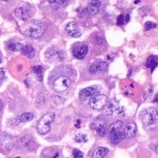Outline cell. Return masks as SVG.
I'll return each instance as SVG.
<instances>
[{
	"mask_svg": "<svg viewBox=\"0 0 158 158\" xmlns=\"http://www.w3.org/2000/svg\"><path fill=\"white\" fill-rule=\"evenodd\" d=\"M54 113L49 112L45 114L37 123V131L41 135H46L51 131V123L54 120Z\"/></svg>",
	"mask_w": 158,
	"mask_h": 158,
	"instance_id": "6da1fadb",
	"label": "cell"
},
{
	"mask_svg": "<svg viewBox=\"0 0 158 158\" xmlns=\"http://www.w3.org/2000/svg\"><path fill=\"white\" fill-rule=\"evenodd\" d=\"M45 32V25L40 22H32L28 24L24 31L27 37L33 39L40 38Z\"/></svg>",
	"mask_w": 158,
	"mask_h": 158,
	"instance_id": "7a4b0ae2",
	"label": "cell"
},
{
	"mask_svg": "<svg viewBox=\"0 0 158 158\" xmlns=\"http://www.w3.org/2000/svg\"><path fill=\"white\" fill-rule=\"evenodd\" d=\"M89 105L93 110L101 111L108 105V97L104 94H96L89 100Z\"/></svg>",
	"mask_w": 158,
	"mask_h": 158,
	"instance_id": "3957f363",
	"label": "cell"
},
{
	"mask_svg": "<svg viewBox=\"0 0 158 158\" xmlns=\"http://www.w3.org/2000/svg\"><path fill=\"white\" fill-rule=\"evenodd\" d=\"M156 118H157L156 110L153 108H148L146 110H143L141 114L142 122L143 123V125H146V126H150L154 124L156 122Z\"/></svg>",
	"mask_w": 158,
	"mask_h": 158,
	"instance_id": "277c9868",
	"label": "cell"
},
{
	"mask_svg": "<svg viewBox=\"0 0 158 158\" xmlns=\"http://www.w3.org/2000/svg\"><path fill=\"white\" fill-rule=\"evenodd\" d=\"M106 111L107 114L111 116H121L124 114V110L119 105L118 101H116L115 99H113L108 103V105L106 106Z\"/></svg>",
	"mask_w": 158,
	"mask_h": 158,
	"instance_id": "5b68a950",
	"label": "cell"
},
{
	"mask_svg": "<svg viewBox=\"0 0 158 158\" xmlns=\"http://www.w3.org/2000/svg\"><path fill=\"white\" fill-rule=\"evenodd\" d=\"M70 85H71V80L65 76H62L56 80L53 84V89L57 92H62L69 88Z\"/></svg>",
	"mask_w": 158,
	"mask_h": 158,
	"instance_id": "8992f818",
	"label": "cell"
},
{
	"mask_svg": "<svg viewBox=\"0 0 158 158\" xmlns=\"http://www.w3.org/2000/svg\"><path fill=\"white\" fill-rule=\"evenodd\" d=\"M91 129L94 130V131L97 133L99 136H105L106 133L108 132V126H107V123L100 118L95 119L90 125Z\"/></svg>",
	"mask_w": 158,
	"mask_h": 158,
	"instance_id": "52a82bcc",
	"label": "cell"
},
{
	"mask_svg": "<svg viewBox=\"0 0 158 158\" xmlns=\"http://www.w3.org/2000/svg\"><path fill=\"white\" fill-rule=\"evenodd\" d=\"M66 31L71 37L79 38L81 35V28L78 23L71 22L66 25Z\"/></svg>",
	"mask_w": 158,
	"mask_h": 158,
	"instance_id": "ba28073f",
	"label": "cell"
},
{
	"mask_svg": "<svg viewBox=\"0 0 158 158\" xmlns=\"http://www.w3.org/2000/svg\"><path fill=\"white\" fill-rule=\"evenodd\" d=\"M98 91L99 89L97 86H90V87H86V88H84L81 89V90L80 91V99L81 100H86L87 98L89 97H92V96L98 94Z\"/></svg>",
	"mask_w": 158,
	"mask_h": 158,
	"instance_id": "9c48e42d",
	"label": "cell"
},
{
	"mask_svg": "<svg viewBox=\"0 0 158 158\" xmlns=\"http://www.w3.org/2000/svg\"><path fill=\"white\" fill-rule=\"evenodd\" d=\"M14 143H15V142L10 135L3 134L0 137V145H1L3 149L7 150V152H9L14 148Z\"/></svg>",
	"mask_w": 158,
	"mask_h": 158,
	"instance_id": "30bf717a",
	"label": "cell"
},
{
	"mask_svg": "<svg viewBox=\"0 0 158 158\" xmlns=\"http://www.w3.org/2000/svg\"><path fill=\"white\" fill-rule=\"evenodd\" d=\"M87 52H88V47L86 45H81L75 48L73 51V56L77 59H82L87 54Z\"/></svg>",
	"mask_w": 158,
	"mask_h": 158,
	"instance_id": "8fae6325",
	"label": "cell"
},
{
	"mask_svg": "<svg viewBox=\"0 0 158 158\" xmlns=\"http://www.w3.org/2000/svg\"><path fill=\"white\" fill-rule=\"evenodd\" d=\"M15 14L18 18L22 19L23 20L30 19L32 16V13L29 11V9L27 8V7H19V8L16 9Z\"/></svg>",
	"mask_w": 158,
	"mask_h": 158,
	"instance_id": "7c38bea8",
	"label": "cell"
},
{
	"mask_svg": "<svg viewBox=\"0 0 158 158\" xmlns=\"http://www.w3.org/2000/svg\"><path fill=\"white\" fill-rule=\"evenodd\" d=\"M108 69V63L105 61H97L94 64H92L89 68V72L91 74L97 73V72H103Z\"/></svg>",
	"mask_w": 158,
	"mask_h": 158,
	"instance_id": "4fadbf2b",
	"label": "cell"
},
{
	"mask_svg": "<svg viewBox=\"0 0 158 158\" xmlns=\"http://www.w3.org/2000/svg\"><path fill=\"white\" fill-rule=\"evenodd\" d=\"M101 6V2L100 1H96V0H93V1L89 2V5L87 7V12L90 16H94L96 15L100 9Z\"/></svg>",
	"mask_w": 158,
	"mask_h": 158,
	"instance_id": "5bb4252c",
	"label": "cell"
},
{
	"mask_svg": "<svg viewBox=\"0 0 158 158\" xmlns=\"http://www.w3.org/2000/svg\"><path fill=\"white\" fill-rule=\"evenodd\" d=\"M124 128V124H123V121L121 120H118L114 122L113 124H111L109 127H108V135H111V134H114L115 132L119 131V130H122Z\"/></svg>",
	"mask_w": 158,
	"mask_h": 158,
	"instance_id": "9a60e30c",
	"label": "cell"
},
{
	"mask_svg": "<svg viewBox=\"0 0 158 158\" xmlns=\"http://www.w3.org/2000/svg\"><path fill=\"white\" fill-rule=\"evenodd\" d=\"M136 131H137V126L134 122H129L124 126V134L126 138L133 137L136 134Z\"/></svg>",
	"mask_w": 158,
	"mask_h": 158,
	"instance_id": "2e32d148",
	"label": "cell"
},
{
	"mask_svg": "<svg viewBox=\"0 0 158 158\" xmlns=\"http://www.w3.org/2000/svg\"><path fill=\"white\" fill-rule=\"evenodd\" d=\"M158 65V56H149L147 60V63H146V67L152 69V72L154 70V68Z\"/></svg>",
	"mask_w": 158,
	"mask_h": 158,
	"instance_id": "e0dca14e",
	"label": "cell"
},
{
	"mask_svg": "<svg viewBox=\"0 0 158 158\" xmlns=\"http://www.w3.org/2000/svg\"><path fill=\"white\" fill-rule=\"evenodd\" d=\"M23 53L26 57L28 58H33L34 56H35V50H34V48L29 46V45H26V46H23V50H22Z\"/></svg>",
	"mask_w": 158,
	"mask_h": 158,
	"instance_id": "ac0fdd59",
	"label": "cell"
},
{
	"mask_svg": "<svg viewBox=\"0 0 158 158\" xmlns=\"http://www.w3.org/2000/svg\"><path fill=\"white\" fill-rule=\"evenodd\" d=\"M108 152H109V149L106 148H103V147L97 148L95 149V152H93L92 157L93 158H103L108 153Z\"/></svg>",
	"mask_w": 158,
	"mask_h": 158,
	"instance_id": "d6986e66",
	"label": "cell"
},
{
	"mask_svg": "<svg viewBox=\"0 0 158 158\" xmlns=\"http://www.w3.org/2000/svg\"><path fill=\"white\" fill-rule=\"evenodd\" d=\"M7 48L12 52H19L23 50V45L19 42H8L7 43Z\"/></svg>",
	"mask_w": 158,
	"mask_h": 158,
	"instance_id": "ffe728a7",
	"label": "cell"
},
{
	"mask_svg": "<svg viewBox=\"0 0 158 158\" xmlns=\"http://www.w3.org/2000/svg\"><path fill=\"white\" fill-rule=\"evenodd\" d=\"M32 143H33L32 139L28 136L23 137V138L19 140V145L22 147H23V148H29Z\"/></svg>",
	"mask_w": 158,
	"mask_h": 158,
	"instance_id": "44dd1931",
	"label": "cell"
},
{
	"mask_svg": "<svg viewBox=\"0 0 158 158\" xmlns=\"http://www.w3.org/2000/svg\"><path fill=\"white\" fill-rule=\"evenodd\" d=\"M33 72L35 73L36 77L39 81H43V67L41 65H35L33 66Z\"/></svg>",
	"mask_w": 158,
	"mask_h": 158,
	"instance_id": "7402d4cb",
	"label": "cell"
},
{
	"mask_svg": "<svg viewBox=\"0 0 158 158\" xmlns=\"http://www.w3.org/2000/svg\"><path fill=\"white\" fill-rule=\"evenodd\" d=\"M51 6L52 7L53 9H58V8H61V7L63 6H66L68 4V1H62V0H51L49 1Z\"/></svg>",
	"mask_w": 158,
	"mask_h": 158,
	"instance_id": "603a6c76",
	"label": "cell"
},
{
	"mask_svg": "<svg viewBox=\"0 0 158 158\" xmlns=\"http://www.w3.org/2000/svg\"><path fill=\"white\" fill-rule=\"evenodd\" d=\"M19 118L20 122H28L33 119L34 114L32 113H23L20 115H19Z\"/></svg>",
	"mask_w": 158,
	"mask_h": 158,
	"instance_id": "cb8c5ba5",
	"label": "cell"
},
{
	"mask_svg": "<svg viewBox=\"0 0 158 158\" xmlns=\"http://www.w3.org/2000/svg\"><path fill=\"white\" fill-rule=\"evenodd\" d=\"M51 100L53 104H56V105H61L65 102V99L61 97V96H58V95H52L51 97Z\"/></svg>",
	"mask_w": 158,
	"mask_h": 158,
	"instance_id": "d4e9b609",
	"label": "cell"
},
{
	"mask_svg": "<svg viewBox=\"0 0 158 158\" xmlns=\"http://www.w3.org/2000/svg\"><path fill=\"white\" fill-rule=\"evenodd\" d=\"M129 20V15H119L118 17V19H116V23H118V25H122V24H124L126 23Z\"/></svg>",
	"mask_w": 158,
	"mask_h": 158,
	"instance_id": "484cf974",
	"label": "cell"
},
{
	"mask_svg": "<svg viewBox=\"0 0 158 158\" xmlns=\"http://www.w3.org/2000/svg\"><path fill=\"white\" fill-rule=\"evenodd\" d=\"M56 48H54V47H52V48H50V49H48V50L46 51V52H45V56H46V57L50 58V57L53 56L56 53H57V51H56Z\"/></svg>",
	"mask_w": 158,
	"mask_h": 158,
	"instance_id": "4316f807",
	"label": "cell"
},
{
	"mask_svg": "<svg viewBox=\"0 0 158 158\" xmlns=\"http://www.w3.org/2000/svg\"><path fill=\"white\" fill-rule=\"evenodd\" d=\"M75 141L77 143H85L87 141V137L86 135H84V134H79L75 137Z\"/></svg>",
	"mask_w": 158,
	"mask_h": 158,
	"instance_id": "83f0119b",
	"label": "cell"
},
{
	"mask_svg": "<svg viewBox=\"0 0 158 158\" xmlns=\"http://www.w3.org/2000/svg\"><path fill=\"white\" fill-rule=\"evenodd\" d=\"M82 157H84V154H82L81 152H80L79 149H73L72 156L69 158H82Z\"/></svg>",
	"mask_w": 158,
	"mask_h": 158,
	"instance_id": "f1b7e54d",
	"label": "cell"
},
{
	"mask_svg": "<svg viewBox=\"0 0 158 158\" xmlns=\"http://www.w3.org/2000/svg\"><path fill=\"white\" fill-rule=\"evenodd\" d=\"M154 27H156V24L153 23L152 22H147L145 23V29L146 30H149V29H152V28H154Z\"/></svg>",
	"mask_w": 158,
	"mask_h": 158,
	"instance_id": "f546056e",
	"label": "cell"
},
{
	"mask_svg": "<svg viewBox=\"0 0 158 158\" xmlns=\"http://www.w3.org/2000/svg\"><path fill=\"white\" fill-rule=\"evenodd\" d=\"M57 56L60 60H63L65 57V52L64 51H57Z\"/></svg>",
	"mask_w": 158,
	"mask_h": 158,
	"instance_id": "4dcf8cb0",
	"label": "cell"
},
{
	"mask_svg": "<svg viewBox=\"0 0 158 158\" xmlns=\"http://www.w3.org/2000/svg\"><path fill=\"white\" fill-rule=\"evenodd\" d=\"M5 74H6V71L3 68H0V81L3 80L4 77H5Z\"/></svg>",
	"mask_w": 158,
	"mask_h": 158,
	"instance_id": "1f68e13d",
	"label": "cell"
},
{
	"mask_svg": "<svg viewBox=\"0 0 158 158\" xmlns=\"http://www.w3.org/2000/svg\"><path fill=\"white\" fill-rule=\"evenodd\" d=\"M154 102H157L158 103V95L155 96V98H154Z\"/></svg>",
	"mask_w": 158,
	"mask_h": 158,
	"instance_id": "d6a6232c",
	"label": "cell"
},
{
	"mask_svg": "<svg viewBox=\"0 0 158 158\" xmlns=\"http://www.w3.org/2000/svg\"><path fill=\"white\" fill-rule=\"evenodd\" d=\"M2 110V102H1V100H0V111Z\"/></svg>",
	"mask_w": 158,
	"mask_h": 158,
	"instance_id": "836d02e7",
	"label": "cell"
},
{
	"mask_svg": "<svg viewBox=\"0 0 158 158\" xmlns=\"http://www.w3.org/2000/svg\"><path fill=\"white\" fill-rule=\"evenodd\" d=\"M57 157H58V153H56V155H54V156H53V158H57Z\"/></svg>",
	"mask_w": 158,
	"mask_h": 158,
	"instance_id": "e575fe53",
	"label": "cell"
},
{
	"mask_svg": "<svg viewBox=\"0 0 158 158\" xmlns=\"http://www.w3.org/2000/svg\"><path fill=\"white\" fill-rule=\"evenodd\" d=\"M156 114H157V116H158V107H157V109H156Z\"/></svg>",
	"mask_w": 158,
	"mask_h": 158,
	"instance_id": "d590c367",
	"label": "cell"
},
{
	"mask_svg": "<svg viewBox=\"0 0 158 158\" xmlns=\"http://www.w3.org/2000/svg\"><path fill=\"white\" fill-rule=\"evenodd\" d=\"M0 63H1V57H0Z\"/></svg>",
	"mask_w": 158,
	"mask_h": 158,
	"instance_id": "8d00e7d4",
	"label": "cell"
},
{
	"mask_svg": "<svg viewBox=\"0 0 158 158\" xmlns=\"http://www.w3.org/2000/svg\"><path fill=\"white\" fill-rule=\"evenodd\" d=\"M157 152H158V147H157Z\"/></svg>",
	"mask_w": 158,
	"mask_h": 158,
	"instance_id": "74e56055",
	"label": "cell"
}]
</instances>
